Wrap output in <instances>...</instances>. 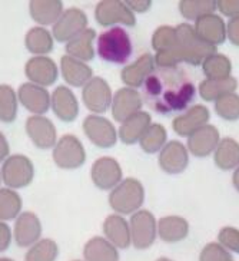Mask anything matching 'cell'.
<instances>
[{
	"label": "cell",
	"mask_w": 239,
	"mask_h": 261,
	"mask_svg": "<svg viewBox=\"0 0 239 261\" xmlns=\"http://www.w3.org/2000/svg\"><path fill=\"white\" fill-rule=\"evenodd\" d=\"M59 254V247L53 240H40L24 255L26 261H54Z\"/></svg>",
	"instance_id": "40"
},
{
	"label": "cell",
	"mask_w": 239,
	"mask_h": 261,
	"mask_svg": "<svg viewBox=\"0 0 239 261\" xmlns=\"http://www.w3.org/2000/svg\"><path fill=\"white\" fill-rule=\"evenodd\" d=\"M198 36L212 46H218L226 40V26L221 16L208 15L198 19L193 26Z\"/></svg>",
	"instance_id": "21"
},
{
	"label": "cell",
	"mask_w": 239,
	"mask_h": 261,
	"mask_svg": "<svg viewBox=\"0 0 239 261\" xmlns=\"http://www.w3.org/2000/svg\"><path fill=\"white\" fill-rule=\"evenodd\" d=\"M215 164L222 171H231L239 167V142L232 138L219 141L215 149Z\"/></svg>",
	"instance_id": "32"
},
{
	"label": "cell",
	"mask_w": 239,
	"mask_h": 261,
	"mask_svg": "<svg viewBox=\"0 0 239 261\" xmlns=\"http://www.w3.org/2000/svg\"><path fill=\"white\" fill-rule=\"evenodd\" d=\"M199 261H233L228 250L218 243H209L203 247Z\"/></svg>",
	"instance_id": "42"
},
{
	"label": "cell",
	"mask_w": 239,
	"mask_h": 261,
	"mask_svg": "<svg viewBox=\"0 0 239 261\" xmlns=\"http://www.w3.org/2000/svg\"><path fill=\"white\" fill-rule=\"evenodd\" d=\"M95 17L102 26L122 23L126 26H133L136 23L135 15L125 2L119 0H103L95 9Z\"/></svg>",
	"instance_id": "10"
},
{
	"label": "cell",
	"mask_w": 239,
	"mask_h": 261,
	"mask_svg": "<svg viewBox=\"0 0 239 261\" xmlns=\"http://www.w3.org/2000/svg\"><path fill=\"white\" fill-rule=\"evenodd\" d=\"M208 121V108H205L203 105H195L189 108L184 115L176 116L172 122V128L179 137H191L195 130L206 125Z\"/></svg>",
	"instance_id": "19"
},
{
	"label": "cell",
	"mask_w": 239,
	"mask_h": 261,
	"mask_svg": "<svg viewBox=\"0 0 239 261\" xmlns=\"http://www.w3.org/2000/svg\"><path fill=\"white\" fill-rule=\"evenodd\" d=\"M19 100L29 112H33L35 115H43L46 114L50 108L52 98L45 88L39 86V85L23 84L19 88L17 92Z\"/></svg>",
	"instance_id": "18"
},
{
	"label": "cell",
	"mask_w": 239,
	"mask_h": 261,
	"mask_svg": "<svg viewBox=\"0 0 239 261\" xmlns=\"http://www.w3.org/2000/svg\"><path fill=\"white\" fill-rule=\"evenodd\" d=\"M226 36L229 38L232 45L239 46V16L238 17H233L228 22L226 26Z\"/></svg>",
	"instance_id": "45"
},
{
	"label": "cell",
	"mask_w": 239,
	"mask_h": 261,
	"mask_svg": "<svg viewBox=\"0 0 239 261\" xmlns=\"http://www.w3.org/2000/svg\"><path fill=\"white\" fill-rule=\"evenodd\" d=\"M158 232L165 243H177L186 238L189 232V224L182 217H163L158 223Z\"/></svg>",
	"instance_id": "27"
},
{
	"label": "cell",
	"mask_w": 239,
	"mask_h": 261,
	"mask_svg": "<svg viewBox=\"0 0 239 261\" xmlns=\"http://www.w3.org/2000/svg\"><path fill=\"white\" fill-rule=\"evenodd\" d=\"M95 38H96V32L93 29H86L66 43V52L69 56L79 61H92L95 58V49H93Z\"/></svg>",
	"instance_id": "29"
},
{
	"label": "cell",
	"mask_w": 239,
	"mask_h": 261,
	"mask_svg": "<svg viewBox=\"0 0 239 261\" xmlns=\"http://www.w3.org/2000/svg\"><path fill=\"white\" fill-rule=\"evenodd\" d=\"M35 167L33 162L24 155H12L2 167L3 182L9 188H23L33 181Z\"/></svg>",
	"instance_id": "6"
},
{
	"label": "cell",
	"mask_w": 239,
	"mask_h": 261,
	"mask_svg": "<svg viewBox=\"0 0 239 261\" xmlns=\"http://www.w3.org/2000/svg\"><path fill=\"white\" fill-rule=\"evenodd\" d=\"M32 19L39 24L56 23L63 13V3L59 0H33L29 3Z\"/></svg>",
	"instance_id": "25"
},
{
	"label": "cell",
	"mask_w": 239,
	"mask_h": 261,
	"mask_svg": "<svg viewBox=\"0 0 239 261\" xmlns=\"http://www.w3.org/2000/svg\"><path fill=\"white\" fill-rule=\"evenodd\" d=\"M132 40L122 28H112L98 38V55L110 63H125L131 58Z\"/></svg>",
	"instance_id": "3"
},
{
	"label": "cell",
	"mask_w": 239,
	"mask_h": 261,
	"mask_svg": "<svg viewBox=\"0 0 239 261\" xmlns=\"http://www.w3.org/2000/svg\"><path fill=\"white\" fill-rule=\"evenodd\" d=\"M203 73L208 79H226L231 76L232 63L225 55H211L202 63Z\"/></svg>",
	"instance_id": "36"
},
{
	"label": "cell",
	"mask_w": 239,
	"mask_h": 261,
	"mask_svg": "<svg viewBox=\"0 0 239 261\" xmlns=\"http://www.w3.org/2000/svg\"><path fill=\"white\" fill-rule=\"evenodd\" d=\"M12 241V231L9 228L8 224L0 221V253L6 251Z\"/></svg>",
	"instance_id": "46"
},
{
	"label": "cell",
	"mask_w": 239,
	"mask_h": 261,
	"mask_svg": "<svg viewBox=\"0 0 239 261\" xmlns=\"http://www.w3.org/2000/svg\"><path fill=\"white\" fill-rule=\"evenodd\" d=\"M26 134L40 149H50L56 145V128L46 116L33 115L26 121Z\"/></svg>",
	"instance_id": "13"
},
{
	"label": "cell",
	"mask_w": 239,
	"mask_h": 261,
	"mask_svg": "<svg viewBox=\"0 0 239 261\" xmlns=\"http://www.w3.org/2000/svg\"><path fill=\"white\" fill-rule=\"evenodd\" d=\"M216 9L226 17H238L239 16V0H218Z\"/></svg>",
	"instance_id": "44"
},
{
	"label": "cell",
	"mask_w": 239,
	"mask_h": 261,
	"mask_svg": "<svg viewBox=\"0 0 239 261\" xmlns=\"http://www.w3.org/2000/svg\"><path fill=\"white\" fill-rule=\"evenodd\" d=\"M61 70L63 79L72 86H85L92 79V69L85 62L75 59L69 55H65L61 59Z\"/></svg>",
	"instance_id": "24"
},
{
	"label": "cell",
	"mask_w": 239,
	"mask_h": 261,
	"mask_svg": "<svg viewBox=\"0 0 239 261\" xmlns=\"http://www.w3.org/2000/svg\"><path fill=\"white\" fill-rule=\"evenodd\" d=\"M42 236V224L38 215L33 213H22L15 223V240L19 247H29Z\"/></svg>",
	"instance_id": "22"
},
{
	"label": "cell",
	"mask_w": 239,
	"mask_h": 261,
	"mask_svg": "<svg viewBox=\"0 0 239 261\" xmlns=\"http://www.w3.org/2000/svg\"><path fill=\"white\" fill-rule=\"evenodd\" d=\"M166 137L168 132L159 123H151L147 126V129L143 132L142 138L139 139L140 148L146 152V154H155L158 151H161L165 144H166Z\"/></svg>",
	"instance_id": "34"
},
{
	"label": "cell",
	"mask_w": 239,
	"mask_h": 261,
	"mask_svg": "<svg viewBox=\"0 0 239 261\" xmlns=\"http://www.w3.org/2000/svg\"><path fill=\"white\" fill-rule=\"evenodd\" d=\"M152 47L156 50V54L176 50V28H172V26H161V28H158L155 31L154 36H152Z\"/></svg>",
	"instance_id": "39"
},
{
	"label": "cell",
	"mask_w": 239,
	"mask_h": 261,
	"mask_svg": "<svg viewBox=\"0 0 239 261\" xmlns=\"http://www.w3.org/2000/svg\"><path fill=\"white\" fill-rule=\"evenodd\" d=\"M82 99L89 111L103 114L112 105L110 86L102 77H92L82 89Z\"/></svg>",
	"instance_id": "9"
},
{
	"label": "cell",
	"mask_w": 239,
	"mask_h": 261,
	"mask_svg": "<svg viewBox=\"0 0 239 261\" xmlns=\"http://www.w3.org/2000/svg\"><path fill=\"white\" fill-rule=\"evenodd\" d=\"M216 2L214 0H182L179 3V12L188 20H198L203 16L214 15Z\"/></svg>",
	"instance_id": "35"
},
{
	"label": "cell",
	"mask_w": 239,
	"mask_h": 261,
	"mask_svg": "<svg viewBox=\"0 0 239 261\" xmlns=\"http://www.w3.org/2000/svg\"><path fill=\"white\" fill-rule=\"evenodd\" d=\"M9 152H10V148H9L8 139H6V137L0 132V162L8 160Z\"/></svg>",
	"instance_id": "48"
},
{
	"label": "cell",
	"mask_w": 239,
	"mask_h": 261,
	"mask_svg": "<svg viewBox=\"0 0 239 261\" xmlns=\"http://www.w3.org/2000/svg\"><path fill=\"white\" fill-rule=\"evenodd\" d=\"M83 257L86 261H119L115 246L109 240L101 237H95L86 243Z\"/></svg>",
	"instance_id": "31"
},
{
	"label": "cell",
	"mask_w": 239,
	"mask_h": 261,
	"mask_svg": "<svg viewBox=\"0 0 239 261\" xmlns=\"http://www.w3.org/2000/svg\"><path fill=\"white\" fill-rule=\"evenodd\" d=\"M125 3H126V6L131 9V10L140 12V13L147 12L149 8H151V5H152L149 0H129V2H125Z\"/></svg>",
	"instance_id": "47"
},
{
	"label": "cell",
	"mask_w": 239,
	"mask_h": 261,
	"mask_svg": "<svg viewBox=\"0 0 239 261\" xmlns=\"http://www.w3.org/2000/svg\"><path fill=\"white\" fill-rule=\"evenodd\" d=\"M232 184L235 187V190L239 192V167L235 169L233 175H232Z\"/></svg>",
	"instance_id": "49"
},
{
	"label": "cell",
	"mask_w": 239,
	"mask_h": 261,
	"mask_svg": "<svg viewBox=\"0 0 239 261\" xmlns=\"http://www.w3.org/2000/svg\"><path fill=\"white\" fill-rule=\"evenodd\" d=\"M24 75L32 84L42 88L50 86L57 79V66L47 56H33L24 65Z\"/></svg>",
	"instance_id": "12"
},
{
	"label": "cell",
	"mask_w": 239,
	"mask_h": 261,
	"mask_svg": "<svg viewBox=\"0 0 239 261\" xmlns=\"http://www.w3.org/2000/svg\"><path fill=\"white\" fill-rule=\"evenodd\" d=\"M145 200L143 185L135 178H128L116 185L110 192L109 204L119 214H132L138 211Z\"/></svg>",
	"instance_id": "4"
},
{
	"label": "cell",
	"mask_w": 239,
	"mask_h": 261,
	"mask_svg": "<svg viewBox=\"0 0 239 261\" xmlns=\"http://www.w3.org/2000/svg\"><path fill=\"white\" fill-rule=\"evenodd\" d=\"M151 125V115L147 112H138L129 119H126L122 122V126L119 129V137L121 141L125 144H135L139 139L142 138L143 132L147 129V126Z\"/></svg>",
	"instance_id": "28"
},
{
	"label": "cell",
	"mask_w": 239,
	"mask_h": 261,
	"mask_svg": "<svg viewBox=\"0 0 239 261\" xmlns=\"http://www.w3.org/2000/svg\"><path fill=\"white\" fill-rule=\"evenodd\" d=\"M87 26V16L83 10L79 8L66 9L61 16V19L53 24L52 35L57 42H70L77 35L86 31Z\"/></svg>",
	"instance_id": "8"
},
{
	"label": "cell",
	"mask_w": 239,
	"mask_h": 261,
	"mask_svg": "<svg viewBox=\"0 0 239 261\" xmlns=\"http://www.w3.org/2000/svg\"><path fill=\"white\" fill-rule=\"evenodd\" d=\"M53 161L62 169L80 168L86 161L85 148L75 135H63L54 145Z\"/></svg>",
	"instance_id": "5"
},
{
	"label": "cell",
	"mask_w": 239,
	"mask_h": 261,
	"mask_svg": "<svg viewBox=\"0 0 239 261\" xmlns=\"http://www.w3.org/2000/svg\"><path fill=\"white\" fill-rule=\"evenodd\" d=\"M52 109L63 122H72L79 115V103L75 93L66 86H57L52 93Z\"/></svg>",
	"instance_id": "20"
},
{
	"label": "cell",
	"mask_w": 239,
	"mask_h": 261,
	"mask_svg": "<svg viewBox=\"0 0 239 261\" xmlns=\"http://www.w3.org/2000/svg\"><path fill=\"white\" fill-rule=\"evenodd\" d=\"M92 181L101 190H110L122 181V169L116 160L102 156L92 165Z\"/></svg>",
	"instance_id": "15"
},
{
	"label": "cell",
	"mask_w": 239,
	"mask_h": 261,
	"mask_svg": "<svg viewBox=\"0 0 239 261\" xmlns=\"http://www.w3.org/2000/svg\"><path fill=\"white\" fill-rule=\"evenodd\" d=\"M132 244L139 250H146L154 244L158 231V224L155 217L147 210H140L132 215L131 223Z\"/></svg>",
	"instance_id": "7"
},
{
	"label": "cell",
	"mask_w": 239,
	"mask_h": 261,
	"mask_svg": "<svg viewBox=\"0 0 239 261\" xmlns=\"http://www.w3.org/2000/svg\"><path fill=\"white\" fill-rule=\"evenodd\" d=\"M215 112L225 121L239 119V95L232 92L215 100Z\"/></svg>",
	"instance_id": "41"
},
{
	"label": "cell",
	"mask_w": 239,
	"mask_h": 261,
	"mask_svg": "<svg viewBox=\"0 0 239 261\" xmlns=\"http://www.w3.org/2000/svg\"><path fill=\"white\" fill-rule=\"evenodd\" d=\"M238 88V81L235 77H226V79H205L199 85V95L203 100H218L224 95L235 92Z\"/></svg>",
	"instance_id": "30"
},
{
	"label": "cell",
	"mask_w": 239,
	"mask_h": 261,
	"mask_svg": "<svg viewBox=\"0 0 239 261\" xmlns=\"http://www.w3.org/2000/svg\"><path fill=\"white\" fill-rule=\"evenodd\" d=\"M219 141V130L214 125L206 123L195 130L191 137H188V149L195 156L205 158L212 154V151H215Z\"/></svg>",
	"instance_id": "16"
},
{
	"label": "cell",
	"mask_w": 239,
	"mask_h": 261,
	"mask_svg": "<svg viewBox=\"0 0 239 261\" xmlns=\"http://www.w3.org/2000/svg\"><path fill=\"white\" fill-rule=\"evenodd\" d=\"M103 232L112 244L122 250L131 246V228L128 221L121 215H109L103 223Z\"/></svg>",
	"instance_id": "26"
},
{
	"label": "cell",
	"mask_w": 239,
	"mask_h": 261,
	"mask_svg": "<svg viewBox=\"0 0 239 261\" xmlns=\"http://www.w3.org/2000/svg\"><path fill=\"white\" fill-rule=\"evenodd\" d=\"M156 261H172V260H169V258H165V257H162V258H159V260H156Z\"/></svg>",
	"instance_id": "51"
},
{
	"label": "cell",
	"mask_w": 239,
	"mask_h": 261,
	"mask_svg": "<svg viewBox=\"0 0 239 261\" xmlns=\"http://www.w3.org/2000/svg\"><path fill=\"white\" fill-rule=\"evenodd\" d=\"M17 116V95L9 85H0V121L12 123Z\"/></svg>",
	"instance_id": "38"
},
{
	"label": "cell",
	"mask_w": 239,
	"mask_h": 261,
	"mask_svg": "<svg viewBox=\"0 0 239 261\" xmlns=\"http://www.w3.org/2000/svg\"><path fill=\"white\" fill-rule=\"evenodd\" d=\"M0 182H2V175H0Z\"/></svg>",
	"instance_id": "52"
},
{
	"label": "cell",
	"mask_w": 239,
	"mask_h": 261,
	"mask_svg": "<svg viewBox=\"0 0 239 261\" xmlns=\"http://www.w3.org/2000/svg\"><path fill=\"white\" fill-rule=\"evenodd\" d=\"M142 88V99L161 115L185 109L195 96V86L191 77L179 66L156 68Z\"/></svg>",
	"instance_id": "1"
},
{
	"label": "cell",
	"mask_w": 239,
	"mask_h": 261,
	"mask_svg": "<svg viewBox=\"0 0 239 261\" xmlns=\"http://www.w3.org/2000/svg\"><path fill=\"white\" fill-rule=\"evenodd\" d=\"M176 35L179 55H181L182 62L185 63L198 66L203 63V61L211 55L216 54V47L203 42L191 24H179L176 28Z\"/></svg>",
	"instance_id": "2"
},
{
	"label": "cell",
	"mask_w": 239,
	"mask_h": 261,
	"mask_svg": "<svg viewBox=\"0 0 239 261\" xmlns=\"http://www.w3.org/2000/svg\"><path fill=\"white\" fill-rule=\"evenodd\" d=\"M155 69V58L152 55H142L132 65L122 70V81L131 88H140L145 84L147 76Z\"/></svg>",
	"instance_id": "23"
},
{
	"label": "cell",
	"mask_w": 239,
	"mask_h": 261,
	"mask_svg": "<svg viewBox=\"0 0 239 261\" xmlns=\"http://www.w3.org/2000/svg\"><path fill=\"white\" fill-rule=\"evenodd\" d=\"M22 198L12 188L0 190V221L13 220L20 214Z\"/></svg>",
	"instance_id": "37"
},
{
	"label": "cell",
	"mask_w": 239,
	"mask_h": 261,
	"mask_svg": "<svg viewBox=\"0 0 239 261\" xmlns=\"http://www.w3.org/2000/svg\"><path fill=\"white\" fill-rule=\"evenodd\" d=\"M218 240L221 246L239 254V230L233 227H224L219 231Z\"/></svg>",
	"instance_id": "43"
},
{
	"label": "cell",
	"mask_w": 239,
	"mask_h": 261,
	"mask_svg": "<svg viewBox=\"0 0 239 261\" xmlns=\"http://www.w3.org/2000/svg\"><path fill=\"white\" fill-rule=\"evenodd\" d=\"M83 130L86 137L99 148H110L115 145L117 139L115 126L103 116H86L83 121Z\"/></svg>",
	"instance_id": "11"
},
{
	"label": "cell",
	"mask_w": 239,
	"mask_h": 261,
	"mask_svg": "<svg viewBox=\"0 0 239 261\" xmlns=\"http://www.w3.org/2000/svg\"><path fill=\"white\" fill-rule=\"evenodd\" d=\"M0 261H13L12 258H6V257H0Z\"/></svg>",
	"instance_id": "50"
},
{
	"label": "cell",
	"mask_w": 239,
	"mask_h": 261,
	"mask_svg": "<svg viewBox=\"0 0 239 261\" xmlns=\"http://www.w3.org/2000/svg\"><path fill=\"white\" fill-rule=\"evenodd\" d=\"M143 99L140 93L132 88H122L112 99V115L117 122H125L131 116L140 112Z\"/></svg>",
	"instance_id": "14"
},
{
	"label": "cell",
	"mask_w": 239,
	"mask_h": 261,
	"mask_svg": "<svg viewBox=\"0 0 239 261\" xmlns=\"http://www.w3.org/2000/svg\"><path fill=\"white\" fill-rule=\"evenodd\" d=\"M189 162L188 148L177 141H170L165 144L159 155V165L166 174H181L184 172Z\"/></svg>",
	"instance_id": "17"
},
{
	"label": "cell",
	"mask_w": 239,
	"mask_h": 261,
	"mask_svg": "<svg viewBox=\"0 0 239 261\" xmlns=\"http://www.w3.org/2000/svg\"><path fill=\"white\" fill-rule=\"evenodd\" d=\"M24 46L31 54L43 56L53 50V36L45 28H32L24 36Z\"/></svg>",
	"instance_id": "33"
}]
</instances>
